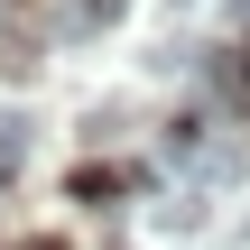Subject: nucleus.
<instances>
[{"instance_id": "obj_1", "label": "nucleus", "mask_w": 250, "mask_h": 250, "mask_svg": "<svg viewBox=\"0 0 250 250\" xmlns=\"http://www.w3.org/2000/svg\"><path fill=\"white\" fill-rule=\"evenodd\" d=\"M28 148H37L28 111H0V176H19V167H28Z\"/></svg>"}, {"instance_id": "obj_2", "label": "nucleus", "mask_w": 250, "mask_h": 250, "mask_svg": "<svg viewBox=\"0 0 250 250\" xmlns=\"http://www.w3.org/2000/svg\"><path fill=\"white\" fill-rule=\"evenodd\" d=\"M232 9H241V19H250V0H232Z\"/></svg>"}]
</instances>
